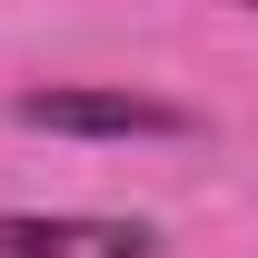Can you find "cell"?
Wrapping results in <instances>:
<instances>
[{"label":"cell","mask_w":258,"mask_h":258,"mask_svg":"<svg viewBox=\"0 0 258 258\" xmlns=\"http://www.w3.org/2000/svg\"><path fill=\"white\" fill-rule=\"evenodd\" d=\"M20 119L70 129V139H189L199 109L149 99V90H20Z\"/></svg>","instance_id":"cell-1"},{"label":"cell","mask_w":258,"mask_h":258,"mask_svg":"<svg viewBox=\"0 0 258 258\" xmlns=\"http://www.w3.org/2000/svg\"><path fill=\"white\" fill-rule=\"evenodd\" d=\"M0 258H99L90 219H0Z\"/></svg>","instance_id":"cell-2"}]
</instances>
